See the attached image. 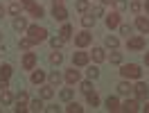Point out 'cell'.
<instances>
[{
    "label": "cell",
    "instance_id": "cell-1",
    "mask_svg": "<svg viewBox=\"0 0 149 113\" xmlns=\"http://www.w3.org/2000/svg\"><path fill=\"white\" fill-rule=\"evenodd\" d=\"M120 75L124 77V79H140L142 70H140L138 63H127V66H122V68H120Z\"/></svg>",
    "mask_w": 149,
    "mask_h": 113
},
{
    "label": "cell",
    "instance_id": "cell-2",
    "mask_svg": "<svg viewBox=\"0 0 149 113\" xmlns=\"http://www.w3.org/2000/svg\"><path fill=\"white\" fill-rule=\"evenodd\" d=\"M27 34H29V38H32L34 43H41V41H45V38H47V29L45 27H38V25H29Z\"/></svg>",
    "mask_w": 149,
    "mask_h": 113
},
{
    "label": "cell",
    "instance_id": "cell-3",
    "mask_svg": "<svg viewBox=\"0 0 149 113\" xmlns=\"http://www.w3.org/2000/svg\"><path fill=\"white\" fill-rule=\"evenodd\" d=\"M133 93H136V97H138L140 102H145V100H149V86L145 82H138V84L133 86Z\"/></svg>",
    "mask_w": 149,
    "mask_h": 113
},
{
    "label": "cell",
    "instance_id": "cell-4",
    "mask_svg": "<svg viewBox=\"0 0 149 113\" xmlns=\"http://www.w3.org/2000/svg\"><path fill=\"white\" fill-rule=\"evenodd\" d=\"M127 47H129V50H136V52H138V50H145V38L142 36H131L129 41H127Z\"/></svg>",
    "mask_w": 149,
    "mask_h": 113
},
{
    "label": "cell",
    "instance_id": "cell-5",
    "mask_svg": "<svg viewBox=\"0 0 149 113\" xmlns=\"http://www.w3.org/2000/svg\"><path fill=\"white\" fill-rule=\"evenodd\" d=\"M91 41H93V34H88V32H81V34H77V36H74V43H77V47L91 45Z\"/></svg>",
    "mask_w": 149,
    "mask_h": 113
},
{
    "label": "cell",
    "instance_id": "cell-6",
    "mask_svg": "<svg viewBox=\"0 0 149 113\" xmlns=\"http://www.w3.org/2000/svg\"><path fill=\"white\" fill-rule=\"evenodd\" d=\"M16 113H23V111H27V93L25 91H20V95L16 97Z\"/></svg>",
    "mask_w": 149,
    "mask_h": 113
},
{
    "label": "cell",
    "instance_id": "cell-7",
    "mask_svg": "<svg viewBox=\"0 0 149 113\" xmlns=\"http://www.w3.org/2000/svg\"><path fill=\"white\" fill-rule=\"evenodd\" d=\"M34 66H36V54H34V52H25V57H23V68H25V70H34Z\"/></svg>",
    "mask_w": 149,
    "mask_h": 113
},
{
    "label": "cell",
    "instance_id": "cell-8",
    "mask_svg": "<svg viewBox=\"0 0 149 113\" xmlns=\"http://www.w3.org/2000/svg\"><path fill=\"white\" fill-rule=\"evenodd\" d=\"M52 16L56 20H65L68 18V9H65L63 5H54V9H52Z\"/></svg>",
    "mask_w": 149,
    "mask_h": 113
},
{
    "label": "cell",
    "instance_id": "cell-9",
    "mask_svg": "<svg viewBox=\"0 0 149 113\" xmlns=\"http://www.w3.org/2000/svg\"><path fill=\"white\" fill-rule=\"evenodd\" d=\"M106 27H109V29L120 27V14H118V11H113V14H109V16H106Z\"/></svg>",
    "mask_w": 149,
    "mask_h": 113
},
{
    "label": "cell",
    "instance_id": "cell-10",
    "mask_svg": "<svg viewBox=\"0 0 149 113\" xmlns=\"http://www.w3.org/2000/svg\"><path fill=\"white\" fill-rule=\"evenodd\" d=\"M72 63L74 66H86V63H88V52H74Z\"/></svg>",
    "mask_w": 149,
    "mask_h": 113
},
{
    "label": "cell",
    "instance_id": "cell-11",
    "mask_svg": "<svg viewBox=\"0 0 149 113\" xmlns=\"http://www.w3.org/2000/svg\"><path fill=\"white\" fill-rule=\"evenodd\" d=\"M122 111H127V113H136V111H140V104L136 102V100H127V102L122 104Z\"/></svg>",
    "mask_w": 149,
    "mask_h": 113
},
{
    "label": "cell",
    "instance_id": "cell-12",
    "mask_svg": "<svg viewBox=\"0 0 149 113\" xmlns=\"http://www.w3.org/2000/svg\"><path fill=\"white\" fill-rule=\"evenodd\" d=\"M136 27H138L142 34H149V18H145V16H138V18H136Z\"/></svg>",
    "mask_w": 149,
    "mask_h": 113
},
{
    "label": "cell",
    "instance_id": "cell-13",
    "mask_svg": "<svg viewBox=\"0 0 149 113\" xmlns=\"http://www.w3.org/2000/svg\"><path fill=\"white\" fill-rule=\"evenodd\" d=\"M106 109L111 113H115V111H122V104L118 102V97H109V100H106Z\"/></svg>",
    "mask_w": 149,
    "mask_h": 113
},
{
    "label": "cell",
    "instance_id": "cell-14",
    "mask_svg": "<svg viewBox=\"0 0 149 113\" xmlns=\"http://www.w3.org/2000/svg\"><path fill=\"white\" fill-rule=\"evenodd\" d=\"M27 27L29 25H27V20L23 18V16H18V18L14 20V29H16V32H27Z\"/></svg>",
    "mask_w": 149,
    "mask_h": 113
},
{
    "label": "cell",
    "instance_id": "cell-15",
    "mask_svg": "<svg viewBox=\"0 0 149 113\" xmlns=\"http://www.w3.org/2000/svg\"><path fill=\"white\" fill-rule=\"evenodd\" d=\"M118 93L120 95H131L133 93V86H131L129 82H120V84H118Z\"/></svg>",
    "mask_w": 149,
    "mask_h": 113
},
{
    "label": "cell",
    "instance_id": "cell-16",
    "mask_svg": "<svg viewBox=\"0 0 149 113\" xmlns=\"http://www.w3.org/2000/svg\"><path fill=\"white\" fill-rule=\"evenodd\" d=\"M27 9H29V14H32V16H36V18H41V16L45 14V11H43V7H41V5H36V2H32Z\"/></svg>",
    "mask_w": 149,
    "mask_h": 113
},
{
    "label": "cell",
    "instance_id": "cell-17",
    "mask_svg": "<svg viewBox=\"0 0 149 113\" xmlns=\"http://www.w3.org/2000/svg\"><path fill=\"white\" fill-rule=\"evenodd\" d=\"M65 82H68V84H77V82H79V70H68V73H65Z\"/></svg>",
    "mask_w": 149,
    "mask_h": 113
},
{
    "label": "cell",
    "instance_id": "cell-18",
    "mask_svg": "<svg viewBox=\"0 0 149 113\" xmlns=\"http://www.w3.org/2000/svg\"><path fill=\"white\" fill-rule=\"evenodd\" d=\"M54 95V88L52 86H41V91H38V97H43V100H50Z\"/></svg>",
    "mask_w": 149,
    "mask_h": 113
},
{
    "label": "cell",
    "instance_id": "cell-19",
    "mask_svg": "<svg viewBox=\"0 0 149 113\" xmlns=\"http://www.w3.org/2000/svg\"><path fill=\"white\" fill-rule=\"evenodd\" d=\"M27 109H29V111H43V109H45V106H43V97H36V100H32Z\"/></svg>",
    "mask_w": 149,
    "mask_h": 113
},
{
    "label": "cell",
    "instance_id": "cell-20",
    "mask_svg": "<svg viewBox=\"0 0 149 113\" xmlns=\"http://www.w3.org/2000/svg\"><path fill=\"white\" fill-rule=\"evenodd\" d=\"M11 73H14V68H11L9 63H2V66H0V77H2V79H9Z\"/></svg>",
    "mask_w": 149,
    "mask_h": 113
},
{
    "label": "cell",
    "instance_id": "cell-21",
    "mask_svg": "<svg viewBox=\"0 0 149 113\" xmlns=\"http://www.w3.org/2000/svg\"><path fill=\"white\" fill-rule=\"evenodd\" d=\"M86 100H88V104H91V106H97V104H100V95L95 93V91H91V93H86Z\"/></svg>",
    "mask_w": 149,
    "mask_h": 113
},
{
    "label": "cell",
    "instance_id": "cell-22",
    "mask_svg": "<svg viewBox=\"0 0 149 113\" xmlns=\"http://www.w3.org/2000/svg\"><path fill=\"white\" fill-rule=\"evenodd\" d=\"M32 82H34V84H43V82H45V73H43V70H34V73H32Z\"/></svg>",
    "mask_w": 149,
    "mask_h": 113
},
{
    "label": "cell",
    "instance_id": "cell-23",
    "mask_svg": "<svg viewBox=\"0 0 149 113\" xmlns=\"http://www.w3.org/2000/svg\"><path fill=\"white\" fill-rule=\"evenodd\" d=\"M0 102H2V104H11V102H14V95L9 93V88H5V91L0 93Z\"/></svg>",
    "mask_w": 149,
    "mask_h": 113
},
{
    "label": "cell",
    "instance_id": "cell-24",
    "mask_svg": "<svg viewBox=\"0 0 149 113\" xmlns=\"http://www.w3.org/2000/svg\"><path fill=\"white\" fill-rule=\"evenodd\" d=\"M104 59H106V54H104L102 47H93V61L100 63V61H104Z\"/></svg>",
    "mask_w": 149,
    "mask_h": 113
},
{
    "label": "cell",
    "instance_id": "cell-25",
    "mask_svg": "<svg viewBox=\"0 0 149 113\" xmlns=\"http://www.w3.org/2000/svg\"><path fill=\"white\" fill-rule=\"evenodd\" d=\"M65 111H68V113H81V111H84V106H79L77 102H72V100H70V104L65 106Z\"/></svg>",
    "mask_w": 149,
    "mask_h": 113
},
{
    "label": "cell",
    "instance_id": "cell-26",
    "mask_svg": "<svg viewBox=\"0 0 149 113\" xmlns=\"http://www.w3.org/2000/svg\"><path fill=\"white\" fill-rule=\"evenodd\" d=\"M59 36L63 38V41H68V38L72 36V27H70V25H63V27H61V32H59Z\"/></svg>",
    "mask_w": 149,
    "mask_h": 113
},
{
    "label": "cell",
    "instance_id": "cell-27",
    "mask_svg": "<svg viewBox=\"0 0 149 113\" xmlns=\"http://www.w3.org/2000/svg\"><path fill=\"white\" fill-rule=\"evenodd\" d=\"M61 61H63V54H61V52H52V54H50V63H54V66H59V63H61Z\"/></svg>",
    "mask_w": 149,
    "mask_h": 113
},
{
    "label": "cell",
    "instance_id": "cell-28",
    "mask_svg": "<svg viewBox=\"0 0 149 113\" xmlns=\"http://www.w3.org/2000/svg\"><path fill=\"white\" fill-rule=\"evenodd\" d=\"M81 25H84V27H93V25H95V16H93V14L81 16Z\"/></svg>",
    "mask_w": 149,
    "mask_h": 113
},
{
    "label": "cell",
    "instance_id": "cell-29",
    "mask_svg": "<svg viewBox=\"0 0 149 113\" xmlns=\"http://www.w3.org/2000/svg\"><path fill=\"white\" fill-rule=\"evenodd\" d=\"M72 97H74V91H72V88H63V91H61V100H63V102H70Z\"/></svg>",
    "mask_w": 149,
    "mask_h": 113
},
{
    "label": "cell",
    "instance_id": "cell-30",
    "mask_svg": "<svg viewBox=\"0 0 149 113\" xmlns=\"http://www.w3.org/2000/svg\"><path fill=\"white\" fill-rule=\"evenodd\" d=\"M32 45H34V41H32V38H20V41H18V47H20V50H29V47H32Z\"/></svg>",
    "mask_w": 149,
    "mask_h": 113
},
{
    "label": "cell",
    "instance_id": "cell-31",
    "mask_svg": "<svg viewBox=\"0 0 149 113\" xmlns=\"http://www.w3.org/2000/svg\"><path fill=\"white\" fill-rule=\"evenodd\" d=\"M106 45L111 47V50H115V47L120 45V41H118V36H106V41H104Z\"/></svg>",
    "mask_w": 149,
    "mask_h": 113
},
{
    "label": "cell",
    "instance_id": "cell-32",
    "mask_svg": "<svg viewBox=\"0 0 149 113\" xmlns=\"http://www.w3.org/2000/svg\"><path fill=\"white\" fill-rule=\"evenodd\" d=\"M50 43H52V47H54V50H61L65 41H63L61 36H54V38H50Z\"/></svg>",
    "mask_w": 149,
    "mask_h": 113
},
{
    "label": "cell",
    "instance_id": "cell-33",
    "mask_svg": "<svg viewBox=\"0 0 149 113\" xmlns=\"http://www.w3.org/2000/svg\"><path fill=\"white\" fill-rule=\"evenodd\" d=\"M77 11L86 14V11H88V0H77Z\"/></svg>",
    "mask_w": 149,
    "mask_h": 113
},
{
    "label": "cell",
    "instance_id": "cell-34",
    "mask_svg": "<svg viewBox=\"0 0 149 113\" xmlns=\"http://www.w3.org/2000/svg\"><path fill=\"white\" fill-rule=\"evenodd\" d=\"M20 11H23V5H18V2H14L9 7V14H14V16H20Z\"/></svg>",
    "mask_w": 149,
    "mask_h": 113
},
{
    "label": "cell",
    "instance_id": "cell-35",
    "mask_svg": "<svg viewBox=\"0 0 149 113\" xmlns=\"http://www.w3.org/2000/svg\"><path fill=\"white\" fill-rule=\"evenodd\" d=\"M97 77H100V68L91 66V68H88V79H97Z\"/></svg>",
    "mask_w": 149,
    "mask_h": 113
},
{
    "label": "cell",
    "instance_id": "cell-36",
    "mask_svg": "<svg viewBox=\"0 0 149 113\" xmlns=\"http://www.w3.org/2000/svg\"><path fill=\"white\" fill-rule=\"evenodd\" d=\"M50 82H52L54 86H59L61 84V75H59V73H50Z\"/></svg>",
    "mask_w": 149,
    "mask_h": 113
},
{
    "label": "cell",
    "instance_id": "cell-37",
    "mask_svg": "<svg viewBox=\"0 0 149 113\" xmlns=\"http://www.w3.org/2000/svg\"><path fill=\"white\" fill-rule=\"evenodd\" d=\"M79 88H81L84 93H91V91H93V84H91V82H81V84H79Z\"/></svg>",
    "mask_w": 149,
    "mask_h": 113
},
{
    "label": "cell",
    "instance_id": "cell-38",
    "mask_svg": "<svg viewBox=\"0 0 149 113\" xmlns=\"http://www.w3.org/2000/svg\"><path fill=\"white\" fill-rule=\"evenodd\" d=\"M111 63H122V54L120 52H111Z\"/></svg>",
    "mask_w": 149,
    "mask_h": 113
},
{
    "label": "cell",
    "instance_id": "cell-39",
    "mask_svg": "<svg viewBox=\"0 0 149 113\" xmlns=\"http://www.w3.org/2000/svg\"><path fill=\"white\" fill-rule=\"evenodd\" d=\"M113 2H115V7H118V9H127V7H129V2H127V0H113Z\"/></svg>",
    "mask_w": 149,
    "mask_h": 113
},
{
    "label": "cell",
    "instance_id": "cell-40",
    "mask_svg": "<svg viewBox=\"0 0 149 113\" xmlns=\"http://www.w3.org/2000/svg\"><path fill=\"white\" fill-rule=\"evenodd\" d=\"M120 32H122V34H127V36H129L131 32H133V27H131V25H120Z\"/></svg>",
    "mask_w": 149,
    "mask_h": 113
},
{
    "label": "cell",
    "instance_id": "cell-41",
    "mask_svg": "<svg viewBox=\"0 0 149 113\" xmlns=\"http://www.w3.org/2000/svg\"><path fill=\"white\" fill-rule=\"evenodd\" d=\"M91 14H93L95 18H97V16H104V7H95V9L91 11Z\"/></svg>",
    "mask_w": 149,
    "mask_h": 113
},
{
    "label": "cell",
    "instance_id": "cell-42",
    "mask_svg": "<svg viewBox=\"0 0 149 113\" xmlns=\"http://www.w3.org/2000/svg\"><path fill=\"white\" fill-rule=\"evenodd\" d=\"M131 11H133V14H138V11H140V2H138V0L131 2Z\"/></svg>",
    "mask_w": 149,
    "mask_h": 113
},
{
    "label": "cell",
    "instance_id": "cell-43",
    "mask_svg": "<svg viewBox=\"0 0 149 113\" xmlns=\"http://www.w3.org/2000/svg\"><path fill=\"white\" fill-rule=\"evenodd\" d=\"M5 88H9V84H7V79L0 77V91H5Z\"/></svg>",
    "mask_w": 149,
    "mask_h": 113
},
{
    "label": "cell",
    "instance_id": "cell-44",
    "mask_svg": "<svg viewBox=\"0 0 149 113\" xmlns=\"http://www.w3.org/2000/svg\"><path fill=\"white\" fill-rule=\"evenodd\" d=\"M45 111H50V113H56V111H59V106H45Z\"/></svg>",
    "mask_w": 149,
    "mask_h": 113
},
{
    "label": "cell",
    "instance_id": "cell-45",
    "mask_svg": "<svg viewBox=\"0 0 149 113\" xmlns=\"http://www.w3.org/2000/svg\"><path fill=\"white\" fill-rule=\"evenodd\" d=\"M142 111H145V113H149V100H145V106H142Z\"/></svg>",
    "mask_w": 149,
    "mask_h": 113
},
{
    "label": "cell",
    "instance_id": "cell-46",
    "mask_svg": "<svg viewBox=\"0 0 149 113\" xmlns=\"http://www.w3.org/2000/svg\"><path fill=\"white\" fill-rule=\"evenodd\" d=\"M20 2H23V5H25V7H29V5H32V2H34V0H20Z\"/></svg>",
    "mask_w": 149,
    "mask_h": 113
},
{
    "label": "cell",
    "instance_id": "cell-47",
    "mask_svg": "<svg viewBox=\"0 0 149 113\" xmlns=\"http://www.w3.org/2000/svg\"><path fill=\"white\" fill-rule=\"evenodd\" d=\"M5 18V7H2V5H0V20Z\"/></svg>",
    "mask_w": 149,
    "mask_h": 113
},
{
    "label": "cell",
    "instance_id": "cell-48",
    "mask_svg": "<svg viewBox=\"0 0 149 113\" xmlns=\"http://www.w3.org/2000/svg\"><path fill=\"white\" fill-rule=\"evenodd\" d=\"M145 11H147V16H149V0L145 2Z\"/></svg>",
    "mask_w": 149,
    "mask_h": 113
},
{
    "label": "cell",
    "instance_id": "cell-49",
    "mask_svg": "<svg viewBox=\"0 0 149 113\" xmlns=\"http://www.w3.org/2000/svg\"><path fill=\"white\" fill-rule=\"evenodd\" d=\"M145 63H147V66H149V52H147V54H145Z\"/></svg>",
    "mask_w": 149,
    "mask_h": 113
},
{
    "label": "cell",
    "instance_id": "cell-50",
    "mask_svg": "<svg viewBox=\"0 0 149 113\" xmlns=\"http://www.w3.org/2000/svg\"><path fill=\"white\" fill-rule=\"evenodd\" d=\"M113 0H102V5H111Z\"/></svg>",
    "mask_w": 149,
    "mask_h": 113
},
{
    "label": "cell",
    "instance_id": "cell-51",
    "mask_svg": "<svg viewBox=\"0 0 149 113\" xmlns=\"http://www.w3.org/2000/svg\"><path fill=\"white\" fill-rule=\"evenodd\" d=\"M61 2H63V0H54V5H61Z\"/></svg>",
    "mask_w": 149,
    "mask_h": 113
},
{
    "label": "cell",
    "instance_id": "cell-52",
    "mask_svg": "<svg viewBox=\"0 0 149 113\" xmlns=\"http://www.w3.org/2000/svg\"><path fill=\"white\" fill-rule=\"evenodd\" d=\"M0 41H2V32H0Z\"/></svg>",
    "mask_w": 149,
    "mask_h": 113
}]
</instances>
